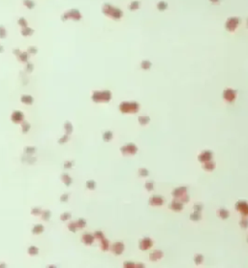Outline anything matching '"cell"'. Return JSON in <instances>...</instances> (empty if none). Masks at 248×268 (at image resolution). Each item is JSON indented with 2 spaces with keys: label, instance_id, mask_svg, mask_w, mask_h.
Returning <instances> with one entry per match:
<instances>
[{
  "label": "cell",
  "instance_id": "6da1fadb",
  "mask_svg": "<svg viewBox=\"0 0 248 268\" xmlns=\"http://www.w3.org/2000/svg\"><path fill=\"white\" fill-rule=\"evenodd\" d=\"M103 13L107 15L108 17H113L114 20L121 19L123 16V12L119 8L111 6V4H105L103 6Z\"/></svg>",
  "mask_w": 248,
  "mask_h": 268
},
{
  "label": "cell",
  "instance_id": "7a4b0ae2",
  "mask_svg": "<svg viewBox=\"0 0 248 268\" xmlns=\"http://www.w3.org/2000/svg\"><path fill=\"white\" fill-rule=\"evenodd\" d=\"M119 110L122 113H136L140 110V104L137 102H122L119 105Z\"/></svg>",
  "mask_w": 248,
  "mask_h": 268
},
{
  "label": "cell",
  "instance_id": "3957f363",
  "mask_svg": "<svg viewBox=\"0 0 248 268\" xmlns=\"http://www.w3.org/2000/svg\"><path fill=\"white\" fill-rule=\"evenodd\" d=\"M172 195L175 198V200H179L180 202L186 203L188 202L189 197L187 195V187L185 186H181V187L175 188L173 192H172Z\"/></svg>",
  "mask_w": 248,
  "mask_h": 268
},
{
  "label": "cell",
  "instance_id": "277c9868",
  "mask_svg": "<svg viewBox=\"0 0 248 268\" xmlns=\"http://www.w3.org/2000/svg\"><path fill=\"white\" fill-rule=\"evenodd\" d=\"M120 152L122 153L124 156H132L135 155L138 152V146L135 143H127L125 145H123L120 148Z\"/></svg>",
  "mask_w": 248,
  "mask_h": 268
},
{
  "label": "cell",
  "instance_id": "5b68a950",
  "mask_svg": "<svg viewBox=\"0 0 248 268\" xmlns=\"http://www.w3.org/2000/svg\"><path fill=\"white\" fill-rule=\"evenodd\" d=\"M92 99L95 102H109L111 99V91H102V92H94Z\"/></svg>",
  "mask_w": 248,
  "mask_h": 268
},
{
  "label": "cell",
  "instance_id": "8992f818",
  "mask_svg": "<svg viewBox=\"0 0 248 268\" xmlns=\"http://www.w3.org/2000/svg\"><path fill=\"white\" fill-rule=\"evenodd\" d=\"M238 25H240V19H238V17H229V19L227 20L226 23H225L226 29L230 32L235 31V30L237 28Z\"/></svg>",
  "mask_w": 248,
  "mask_h": 268
},
{
  "label": "cell",
  "instance_id": "52a82bcc",
  "mask_svg": "<svg viewBox=\"0 0 248 268\" xmlns=\"http://www.w3.org/2000/svg\"><path fill=\"white\" fill-rule=\"evenodd\" d=\"M235 210L240 211L243 217H248V203L245 200H240L235 203Z\"/></svg>",
  "mask_w": 248,
  "mask_h": 268
},
{
  "label": "cell",
  "instance_id": "ba28073f",
  "mask_svg": "<svg viewBox=\"0 0 248 268\" xmlns=\"http://www.w3.org/2000/svg\"><path fill=\"white\" fill-rule=\"evenodd\" d=\"M237 98V92L232 88H227L223 91V99L229 103H233Z\"/></svg>",
  "mask_w": 248,
  "mask_h": 268
},
{
  "label": "cell",
  "instance_id": "9c48e42d",
  "mask_svg": "<svg viewBox=\"0 0 248 268\" xmlns=\"http://www.w3.org/2000/svg\"><path fill=\"white\" fill-rule=\"evenodd\" d=\"M153 245V241L152 239L149 238V237H144L140 240L139 242V248H140L142 251H146V250L150 249Z\"/></svg>",
  "mask_w": 248,
  "mask_h": 268
},
{
  "label": "cell",
  "instance_id": "30bf717a",
  "mask_svg": "<svg viewBox=\"0 0 248 268\" xmlns=\"http://www.w3.org/2000/svg\"><path fill=\"white\" fill-rule=\"evenodd\" d=\"M164 198L161 197V195H152L149 198V203L151 206H161L164 204Z\"/></svg>",
  "mask_w": 248,
  "mask_h": 268
},
{
  "label": "cell",
  "instance_id": "8fae6325",
  "mask_svg": "<svg viewBox=\"0 0 248 268\" xmlns=\"http://www.w3.org/2000/svg\"><path fill=\"white\" fill-rule=\"evenodd\" d=\"M212 157H213V153L209 151V150H205V151H202L201 154L199 155L198 160L201 163H205V162L211 161Z\"/></svg>",
  "mask_w": 248,
  "mask_h": 268
},
{
  "label": "cell",
  "instance_id": "7c38bea8",
  "mask_svg": "<svg viewBox=\"0 0 248 268\" xmlns=\"http://www.w3.org/2000/svg\"><path fill=\"white\" fill-rule=\"evenodd\" d=\"M124 249H125V246H124V244L122 242H116L113 244V246H111V252L113 253L114 255H121Z\"/></svg>",
  "mask_w": 248,
  "mask_h": 268
},
{
  "label": "cell",
  "instance_id": "4fadbf2b",
  "mask_svg": "<svg viewBox=\"0 0 248 268\" xmlns=\"http://www.w3.org/2000/svg\"><path fill=\"white\" fill-rule=\"evenodd\" d=\"M169 207H170V209L174 210V211H175V212H179L183 209V203L180 202V201L177 200H174L170 203Z\"/></svg>",
  "mask_w": 248,
  "mask_h": 268
},
{
  "label": "cell",
  "instance_id": "5bb4252c",
  "mask_svg": "<svg viewBox=\"0 0 248 268\" xmlns=\"http://www.w3.org/2000/svg\"><path fill=\"white\" fill-rule=\"evenodd\" d=\"M163 255H164V254H163V252L161 250H154V251L150 253L149 260L151 261H157V260H159L160 258H162Z\"/></svg>",
  "mask_w": 248,
  "mask_h": 268
},
{
  "label": "cell",
  "instance_id": "9a60e30c",
  "mask_svg": "<svg viewBox=\"0 0 248 268\" xmlns=\"http://www.w3.org/2000/svg\"><path fill=\"white\" fill-rule=\"evenodd\" d=\"M216 167V164L212 161H208L205 163H202V168L207 171H212Z\"/></svg>",
  "mask_w": 248,
  "mask_h": 268
},
{
  "label": "cell",
  "instance_id": "2e32d148",
  "mask_svg": "<svg viewBox=\"0 0 248 268\" xmlns=\"http://www.w3.org/2000/svg\"><path fill=\"white\" fill-rule=\"evenodd\" d=\"M217 216L219 217V218H221L223 220H226L229 218L230 216V213L228 210H226L225 208H220L218 211H217Z\"/></svg>",
  "mask_w": 248,
  "mask_h": 268
},
{
  "label": "cell",
  "instance_id": "e0dca14e",
  "mask_svg": "<svg viewBox=\"0 0 248 268\" xmlns=\"http://www.w3.org/2000/svg\"><path fill=\"white\" fill-rule=\"evenodd\" d=\"M139 123H140L141 125H147L149 123V121H150V118L147 115H142V116H140L139 117Z\"/></svg>",
  "mask_w": 248,
  "mask_h": 268
},
{
  "label": "cell",
  "instance_id": "ac0fdd59",
  "mask_svg": "<svg viewBox=\"0 0 248 268\" xmlns=\"http://www.w3.org/2000/svg\"><path fill=\"white\" fill-rule=\"evenodd\" d=\"M68 14H69V17H72V19H74V20L81 19V14L78 10H71Z\"/></svg>",
  "mask_w": 248,
  "mask_h": 268
},
{
  "label": "cell",
  "instance_id": "d6986e66",
  "mask_svg": "<svg viewBox=\"0 0 248 268\" xmlns=\"http://www.w3.org/2000/svg\"><path fill=\"white\" fill-rule=\"evenodd\" d=\"M201 219H202L201 212L194 211V213H192V214L190 215V220H192V221H194V222H198Z\"/></svg>",
  "mask_w": 248,
  "mask_h": 268
},
{
  "label": "cell",
  "instance_id": "ffe728a7",
  "mask_svg": "<svg viewBox=\"0 0 248 268\" xmlns=\"http://www.w3.org/2000/svg\"><path fill=\"white\" fill-rule=\"evenodd\" d=\"M140 5H141L140 1H138V0H134V1H132L131 4L129 5V9H130L131 11L138 10V9L140 8Z\"/></svg>",
  "mask_w": 248,
  "mask_h": 268
},
{
  "label": "cell",
  "instance_id": "44dd1931",
  "mask_svg": "<svg viewBox=\"0 0 248 268\" xmlns=\"http://www.w3.org/2000/svg\"><path fill=\"white\" fill-rule=\"evenodd\" d=\"M240 228H243V230H246L248 228V217H243L241 218V220L240 221Z\"/></svg>",
  "mask_w": 248,
  "mask_h": 268
},
{
  "label": "cell",
  "instance_id": "7402d4cb",
  "mask_svg": "<svg viewBox=\"0 0 248 268\" xmlns=\"http://www.w3.org/2000/svg\"><path fill=\"white\" fill-rule=\"evenodd\" d=\"M151 66H152V64H151V62L149 61V60H144V61H142L141 63V67L142 69H144V70H149L151 68Z\"/></svg>",
  "mask_w": 248,
  "mask_h": 268
},
{
  "label": "cell",
  "instance_id": "603a6c76",
  "mask_svg": "<svg viewBox=\"0 0 248 268\" xmlns=\"http://www.w3.org/2000/svg\"><path fill=\"white\" fill-rule=\"evenodd\" d=\"M157 9L159 11H165L168 9V3H166L165 1H160L158 4H157Z\"/></svg>",
  "mask_w": 248,
  "mask_h": 268
},
{
  "label": "cell",
  "instance_id": "cb8c5ba5",
  "mask_svg": "<svg viewBox=\"0 0 248 268\" xmlns=\"http://www.w3.org/2000/svg\"><path fill=\"white\" fill-rule=\"evenodd\" d=\"M194 261L196 264H201L204 261V255L201 254H197L194 257Z\"/></svg>",
  "mask_w": 248,
  "mask_h": 268
},
{
  "label": "cell",
  "instance_id": "d4e9b609",
  "mask_svg": "<svg viewBox=\"0 0 248 268\" xmlns=\"http://www.w3.org/2000/svg\"><path fill=\"white\" fill-rule=\"evenodd\" d=\"M146 191H149V192H152L153 190H154V182L153 181H151V180H149L146 183Z\"/></svg>",
  "mask_w": 248,
  "mask_h": 268
},
{
  "label": "cell",
  "instance_id": "484cf974",
  "mask_svg": "<svg viewBox=\"0 0 248 268\" xmlns=\"http://www.w3.org/2000/svg\"><path fill=\"white\" fill-rule=\"evenodd\" d=\"M149 175V171L146 170V168H140L139 170V176L141 177H146Z\"/></svg>",
  "mask_w": 248,
  "mask_h": 268
},
{
  "label": "cell",
  "instance_id": "4316f807",
  "mask_svg": "<svg viewBox=\"0 0 248 268\" xmlns=\"http://www.w3.org/2000/svg\"><path fill=\"white\" fill-rule=\"evenodd\" d=\"M124 267H144L143 264H137L135 262H131V261H126L124 262Z\"/></svg>",
  "mask_w": 248,
  "mask_h": 268
},
{
  "label": "cell",
  "instance_id": "83f0119b",
  "mask_svg": "<svg viewBox=\"0 0 248 268\" xmlns=\"http://www.w3.org/2000/svg\"><path fill=\"white\" fill-rule=\"evenodd\" d=\"M113 133L111 132H110V131H108V132H106V133L104 134V135H103V138H104V140L105 141H110L111 138H113Z\"/></svg>",
  "mask_w": 248,
  "mask_h": 268
},
{
  "label": "cell",
  "instance_id": "f1b7e54d",
  "mask_svg": "<svg viewBox=\"0 0 248 268\" xmlns=\"http://www.w3.org/2000/svg\"><path fill=\"white\" fill-rule=\"evenodd\" d=\"M202 209H204V205H202V203H196L195 205H194V210H195V211L201 212Z\"/></svg>",
  "mask_w": 248,
  "mask_h": 268
},
{
  "label": "cell",
  "instance_id": "f546056e",
  "mask_svg": "<svg viewBox=\"0 0 248 268\" xmlns=\"http://www.w3.org/2000/svg\"><path fill=\"white\" fill-rule=\"evenodd\" d=\"M84 239H85V243L86 244H91L93 242V236L92 235H85L84 236Z\"/></svg>",
  "mask_w": 248,
  "mask_h": 268
},
{
  "label": "cell",
  "instance_id": "4dcf8cb0",
  "mask_svg": "<svg viewBox=\"0 0 248 268\" xmlns=\"http://www.w3.org/2000/svg\"><path fill=\"white\" fill-rule=\"evenodd\" d=\"M87 185H88V188H90V189H94L95 188V183L93 182V181L88 182V183H87Z\"/></svg>",
  "mask_w": 248,
  "mask_h": 268
},
{
  "label": "cell",
  "instance_id": "1f68e13d",
  "mask_svg": "<svg viewBox=\"0 0 248 268\" xmlns=\"http://www.w3.org/2000/svg\"><path fill=\"white\" fill-rule=\"evenodd\" d=\"M209 1L212 2V3H214V4H217V3L220 2V0H209Z\"/></svg>",
  "mask_w": 248,
  "mask_h": 268
},
{
  "label": "cell",
  "instance_id": "d6a6232c",
  "mask_svg": "<svg viewBox=\"0 0 248 268\" xmlns=\"http://www.w3.org/2000/svg\"><path fill=\"white\" fill-rule=\"evenodd\" d=\"M247 26H248V20H247Z\"/></svg>",
  "mask_w": 248,
  "mask_h": 268
},
{
  "label": "cell",
  "instance_id": "836d02e7",
  "mask_svg": "<svg viewBox=\"0 0 248 268\" xmlns=\"http://www.w3.org/2000/svg\"><path fill=\"white\" fill-rule=\"evenodd\" d=\"M247 243H248V237H247Z\"/></svg>",
  "mask_w": 248,
  "mask_h": 268
}]
</instances>
